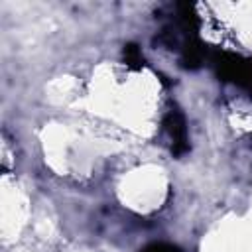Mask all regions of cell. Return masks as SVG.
Segmentation results:
<instances>
[{
  "label": "cell",
  "mask_w": 252,
  "mask_h": 252,
  "mask_svg": "<svg viewBox=\"0 0 252 252\" xmlns=\"http://www.w3.org/2000/svg\"><path fill=\"white\" fill-rule=\"evenodd\" d=\"M163 124H165V130L169 132V138H171V152L173 154H183L185 150H187V130H185V122H183V116L179 114V112H175V110H171L167 116H165V120H163Z\"/></svg>",
  "instance_id": "obj_1"
},
{
  "label": "cell",
  "mask_w": 252,
  "mask_h": 252,
  "mask_svg": "<svg viewBox=\"0 0 252 252\" xmlns=\"http://www.w3.org/2000/svg\"><path fill=\"white\" fill-rule=\"evenodd\" d=\"M124 55H126V61H128V63H140V61H142L140 49H138L136 45H126Z\"/></svg>",
  "instance_id": "obj_2"
},
{
  "label": "cell",
  "mask_w": 252,
  "mask_h": 252,
  "mask_svg": "<svg viewBox=\"0 0 252 252\" xmlns=\"http://www.w3.org/2000/svg\"><path fill=\"white\" fill-rule=\"evenodd\" d=\"M142 252H179L175 246H169V244H152L148 248H144Z\"/></svg>",
  "instance_id": "obj_3"
}]
</instances>
